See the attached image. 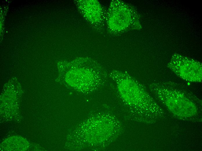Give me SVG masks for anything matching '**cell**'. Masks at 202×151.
<instances>
[{"label":"cell","mask_w":202,"mask_h":151,"mask_svg":"<svg viewBox=\"0 0 202 151\" xmlns=\"http://www.w3.org/2000/svg\"><path fill=\"white\" fill-rule=\"evenodd\" d=\"M132 80L118 82V90L129 109L125 116L134 120L150 121L159 107L140 85Z\"/></svg>","instance_id":"cell-1"},{"label":"cell","mask_w":202,"mask_h":151,"mask_svg":"<svg viewBox=\"0 0 202 151\" xmlns=\"http://www.w3.org/2000/svg\"><path fill=\"white\" fill-rule=\"evenodd\" d=\"M149 87L156 97L171 110L196 109L199 103H201L196 96L176 83H154Z\"/></svg>","instance_id":"cell-2"},{"label":"cell","mask_w":202,"mask_h":151,"mask_svg":"<svg viewBox=\"0 0 202 151\" xmlns=\"http://www.w3.org/2000/svg\"><path fill=\"white\" fill-rule=\"evenodd\" d=\"M168 66L175 74L183 80L195 82L202 81V65L196 61L175 55Z\"/></svg>","instance_id":"cell-3"}]
</instances>
